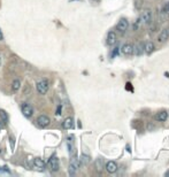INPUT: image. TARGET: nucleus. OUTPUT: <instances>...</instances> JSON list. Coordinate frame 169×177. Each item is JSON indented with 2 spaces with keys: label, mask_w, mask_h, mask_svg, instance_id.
Instances as JSON below:
<instances>
[{
  "label": "nucleus",
  "mask_w": 169,
  "mask_h": 177,
  "mask_svg": "<svg viewBox=\"0 0 169 177\" xmlns=\"http://www.w3.org/2000/svg\"><path fill=\"white\" fill-rule=\"evenodd\" d=\"M59 167H60V163H59V159L56 155H52L47 162V168L52 171V172H55L59 170Z\"/></svg>",
  "instance_id": "1"
},
{
  "label": "nucleus",
  "mask_w": 169,
  "mask_h": 177,
  "mask_svg": "<svg viewBox=\"0 0 169 177\" xmlns=\"http://www.w3.org/2000/svg\"><path fill=\"white\" fill-rule=\"evenodd\" d=\"M139 21L143 24H150L152 22V12H151V9H144L142 12V14H140Z\"/></svg>",
  "instance_id": "2"
},
{
  "label": "nucleus",
  "mask_w": 169,
  "mask_h": 177,
  "mask_svg": "<svg viewBox=\"0 0 169 177\" xmlns=\"http://www.w3.org/2000/svg\"><path fill=\"white\" fill-rule=\"evenodd\" d=\"M79 166H80V162H79V159H77V158H75V156H72L71 158V160H70V164H69V174L72 176V175H75L76 174V171H77V169L79 168Z\"/></svg>",
  "instance_id": "3"
},
{
  "label": "nucleus",
  "mask_w": 169,
  "mask_h": 177,
  "mask_svg": "<svg viewBox=\"0 0 169 177\" xmlns=\"http://www.w3.org/2000/svg\"><path fill=\"white\" fill-rule=\"evenodd\" d=\"M36 88H37L38 93H40V95L47 93V91H48V82L47 80H40V82H38L36 84Z\"/></svg>",
  "instance_id": "4"
},
{
  "label": "nucleus",
  "mask_w": 169,
  "mask_h": 177,
  "mask_svg": "<svg viewBox=\"0 0 169 177\" xmlns=\"http://www.w3.org/2000/svg\"><path fill=\"white\" fill-rule=\"evenodd\" d=\"M129 28V21L127 19H121L116 24V30L120 32H125Z\"/></svg>",
  "instance_id": "5"
},
{
  "label": "nucleus",
  "mask_w": 169,
  "mask_h": 177,
  "mask_svg": "<svg viewBox=\"0 0 169 177\" xmlns=\"http://www.w3.org/2000/svg\"><path fill=\"white\" fill-rule=\"evenodd\" d=\"M21 111H22V113H23V115H24L25 117H31L32 114H34V108H32V106L29 105V104H27V103L22 105Z\"/></svg>",
  "instance_id": "6"
},
{
  "label": "nucleus",
  "mask_w": 169,
  "mask_h": 177,
  "mask_svg": "<svg viewBox=\"0 0 169 177\" xmlns=\"http://www.w3.org/2000/svg\"><path fill=\"white\" fill-rule=\"evenodd\" d=\"M50 122H51V120H50V117L46 116V115H40V116L37 119V123H38V125H39L40 128H46L47 125H50Z\"/></svg>",
  "instance_id": "7"
},
{
  "label": "nucleus",
  "mask_w": 169,
  "mask_h": 177,
  "mask_svg": "<svg viewBox=\"0 0 169 177\" xmlns=\"http://www.w3.org/2000/svg\"><path fill=\"white\" fill-rule=\"evenodd\" d=\"M132 52H133V45H132V44L127 43V44H124V45L121 47V53H122L123 55L129 56V55L132 54Z\"/></svg>",
  "instance_id": "8"
},
{
  "label": "nucleus",
  "mask_w": 169,
  "mask_h": 177,
  "mask_svg": "<svg viewBox=\"0 0 169 177\" xmlns=\"http://www.w3.org/2000/svg\"><path fill=\"white\" fill-rule=\"evenodd\" d=\"M168 39H169V28H166L160 32V35L158 37V42L159 43H166Z\"/></svg>",
  "instance_id": "9"
},
{
  "label": "nucleus",
  "mask_w": 169,
  "mask_h": 177,
  "mask_svg": "<svg viewBox=\"0 0 169 177\" xmlns=\"http://www.w3.org/2000/svg\"><path fill=\"white\" fill-rule=\"evenodd\" d=\"M116 40H117V38H116V34H115L114 31H109V32L107 34V39H106L107 45L113 46V45L116 44Z\"/></svg>",
  "instance_id": "10"
},
{
  "label": "nucleus",
  "mask_w": 169,
  "mask_h": 177,
  "mask_svg": "<svg viewBox=\"0 0 169 177\" xmlns=\"http://www.w3.org/2000/svg\"><path fill=\"white\" fill-rule=\"evenodd\" d=\"M105 168H106V170H107L109 174H114V172H116V170H117V164H116V162H114V161H108V162L106 163Z\"/></svg>",
  "instance_id": "11"
},
{
  "label": "nucleus",
  "mask_w": 169,
  "mask_h": 177,
  "mask_svg": "<svg viewBox=\"0 0 169 177\" xmlns=\"http://www.w3.org/2000/svg\"><path fill=\"white\" fill-rule=\"evenodd\" d=\"M154 119H155L156 121H159V122H164V121H167V119H168V112H167V111H161V112L156 113V115H155Z\"/></svg>",
  "instance_id": "12"
},
{
  "label": "nucleus",
  "mask_w": 169,
  "mask_h": 177,
  "mask_svg": "<svg viewBox=\"0 0 169 177\" xmlns=\"http://www.w3.org/2000/svg\"><path fill=\"white\" fill-rule=\"evenodd\" d=\"M153 51H154V44L152 42H146L144 45V52L150 55L153 53Z\"/></svg>",
  "instance_id": "13"
},
{
  "label": "nucleus",
  "mask_w": 169,
  "mask_h": 177,
  "mask_svg": "<svg viewBox=\"0 0 169 177\" xmlns=\"http://www.w3.org/2000/svg\"><path fill=\"white\" fill-rule=\"evenodd\" d=\"M62 127H63V129H66V130L71 129V128L74 127V119H72V117H67V119H64V121H63V123H62Z\"/></svg>",
  "instance_id": "14"
},
{
  "label": "nucleus",
  "mask_w": 169,
  "mask_h": 177,
  "mask_svg": "<svg viewBox=\"0 0 169 177\" xmlns=\"http://www.w3.org/2000/svg\"><path fill=\"white\" fill-rule=\"evenodd\" d=\"M34 166H35V168H37L39 170H43L45 168V162L43 161V159L36 158V159H34Z\"/></svg>",
  "instance_id": "15"
},
{
  "label": "nucleus",
  "mask_w": 169,
  "mask_h": 177,
  "mask_svg": "<svg viewBox=\"0 0 169 177\" xmlns=\"http://www.w3.org/2000/svg\"><path fill=\"white\" fill-rule=\"evenodd\" d=\"M143 53H144V45H143V44H137V45L133 46V52H132V54L139 56V55H142Z\"/></svg>",
  "instance_id": "16"
},
{
  "label": "nucleus",
  "mask_w": 169,
  "mask_h": 177,
  "mask_svg": "<svg viewBox=\"0 0 169 177\" xmlns=\"http://www.w3.org/2000/svg\"><path fill=\"white\" fill-rule=\"evenodd\" d=\"M79 162H80V164H89L91 162V158L87 154H82L79 158Z\"/></svg>",
  "instance_id": "17"
},
{
  "label": "nucleus",
  "mask_w": 169,
  "mask_h": 177,
  "mask_svg": "<svg viewBox=\"0 0 169 177\" xmlns=\"http://www.w3.org/2000/svg\"><path fill=\"white\" fill-rule=\"evenodd\" d=\"M0 119H1V122L5 123V124L8 122V115H7V113H6L5 111H3V109H0Z\"/></svg>",
  "instance_id": "18"
},
{
  "label": "nucleus",
  "mask_w": 169,
  "mask_h": 177,
  "mask_svg": "<svg viewBox=\"0 0 169 177\" xmlns=\"http://www.w3.org/2000/svg\"><path fill=\"white\" fill-rule=\"evenodd\" d=\"M20 86H21V82H20L19 79H15V80L13 82V84H12V90H13L14 92H16V91L20 90Z\"/></svg>",
  "instance_id": "19"
},
{
  "label": "nucleus",
  "mask_w": 169,
  "mask_h": 177,
  "mask_svg": "<svg viewBox=\"0 0 169 177\" xmlns=\"http://www.w3.org/2000/svg\"><path fill=\"white\" fill-rule=\"evenodd\" d=\"M67 146H68L69 154H70V155H72V154H74V146H72V143H71V140H70V137H69V138H68V140H67Z\"/></svg>",
  "instance_id": "20"
},
{
  "label": "nucleus",
  "mask_w": 169,
  "mask_h": 177,
  "mask_svg": "<svg viewBox=\"0 0 169 177\" xmlns=\"http://www.w3.org/2000/svg\"><path fill=\"white\" fill-rule=\"evenodd\" d=\"M96 166H97V169L100 170L101 167H103V159H98L97 162H96Z\"/></svg>",
  "instance_id": "21"
},
{
  "label": "nucleus",
  "mask_w": 169,
  "mask_h": 177,
  "mask_svg": "<svg viewBox=\"0 0 169 177\" xmlns=\"http://www.w3.org/2000/svg\"><path fill=\"white\" fill-rule=\"evenodd\" d=\"M55 114H58V115L61 114V106H58V109H56V113Z\"/></svg>",
  "instance_id": "22"
},
{
  "label": "nucleus",
  "mask_w": 169,
  "mask_h": 177,
  "mask_svg": "<svg viewBox=\"0 0 169 177\" xmlns=\"http://www.w3.org/2000/svg\"><path fill=\"white\" fill-rule=\"evenodd\" d=\"M0 40H4V35H3L1 30H0Z\"/></svg>",
  "instance_id": "23"
},
{
  "label": "nucleus",
  "mask_w": 169,
  "mask_h": 177,
  "mask_svg": "<svg viewBox=\"0 0 169 177\" xmlns=\"http://www.w3.org/2000/svg\"><path fill=\"white\" fill-rule=\"evenodd\" d=\"M0 66H1V55H0Z\"/></svg>",
  "instance_id": "24"
},
{
  "label": "nucleus",
  "mask_w": 169,
  "mask_h": 177,
  "mask_svg": "<svg viewBox=\"0 0 169 177\" xmlns=\"http://www.w3.org/2000/svg\"><path fill=\"white\" fill-rule=\"evenodd\" d=\"M166 176H169V171H167V172H166Z\"/></svg>",
  "instance_id": "25"
},
{
  "label": "nucleus",
  "mask_w": 169,
  "mask_h": 177,
  "mask_svg": "<svg viewBox=\"0 0 169 177\" xmlns=\"http://www.w3.org/2000/svg\"><path fill=\"white\" fill-rule=\"evenodd\" d=\"M1 127H3V124H1V122H0V129H1Z\"/></svg>",
  "instance_id": "26"
}]
</instances>
